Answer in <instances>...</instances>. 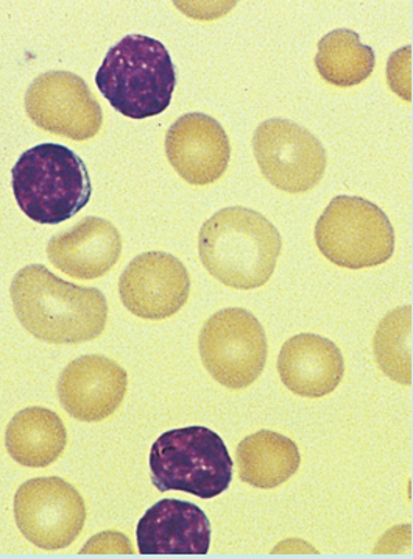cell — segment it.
Wrapping results in <instances>:
<instances>
[{
    "label": "cell",
    "instance_id": "8fae6325",
    "mask_svg": "<svg viewBox=\"0 0 413 559\" xmlns=\"http://www.w3.org/2000/svg\"><path fill=\"white\" fill-rule=\"evenodd\" d=\"M191 293V277L179 258L147 252L123 271L119 294L126 310L137 318L162 321L179 313Z\"/></svg>",
    "mask_w": 413,
    "mask_h": 559
},
{
    "label": "cell",
    "instance_id": "5b68a950",
    "mask_svg": "<svg viewBox=\"0 0 413 559\" xmlns=\"http://www.w3.org/2000/svg\"><path fill=\"white\" fill-rule=\"evenodd\" d=\"M151 483L161 492L214 499L230 488L233 460L223 439L206 427L166 431L151 445Z\"/></svg>",
    "mask_w": 413,
    "mask_h": 559
},
{
    "label": "cell",
    "instance_id": "2e32d148",
    "mask_svg": "<svg viewBox=\"0 0 413 559\" xmlns=\"http://www.w3.org/2000/svg\"><path fill=\"white\" fill-rule=\"evenodd\" d=\"M278 372L284 386L293 394L320 399L337 390L345 373V361L332 341L302 333L282 346Z\"/></svg>",
    "mask_w": 413,
    "mask_h": 559
},
{
    "label": "cell",
    "instance_id": "9a60e30c",
    "mask_svg": "<svg viewBox=\"0 0 413 559\" xmlns=\"http://www.w3.org/2000/svg\"><path fill=\"white\" fill-rule=\"evenodd\" d=\"M122 238L118 228L101 217H85L75 227L50 239L47 255L53 266L72 278L104 277L118 263Z\"/></svg>",
    "mask_w": 413,
    "mask_h": 559
},
{
    "label": "cell",
    "instance_id": "5bb4252c",
    "mask_svg": "<svg viewBox=\"0 0 413 559\" xmlns=\"http://www.w3.org/2000/svg\"><path fill=\"white\" fill-rule=\"evenodd\" d=\"M137 550L144 557L206 555L211 547V524L197 504L165 499L137 522Z\"/></svg>",
    "mask_w": 413,
    "mask_h": 559
},
{
    "label": "cell",
    "instance_id": "44dd1931",
    "mask_svg": "<svg viewBox=\"0 0 413 559\" xmlns=\"http://www.w3.org/2000/svg\"><path fill=\"white\" fill-rule=\"evenodd\" d=\"M391 60L397 64V68L391 67L389 63V83L391 88L402 99L412 100L411 96V47L397 50L391 56Z\"/></svg>",
    "mask_w": 413,
    "mask_h": 559
},
{
    "label": "cell",
    "instance_id": "30bf717a",
    "mask_svg": "<svg viewBox=\"0 0 413 559\" xmlns=\"http://www.w3.org/2000/svg\"><path fill=\"white\" fill-rule=\"evenodd\" d=\"M28 118L58 136L88 141L104 126V111L85 80L66 71L39 75L25 94Z\"/></svg>",
    "mask_w": 413,
    "mask_h": 559
},
{
    "label": "cell",
    "instance_id": "6da1fadb",
    "mask_svg": "<svg viewBox=\"0 0 413 559\" xmlns=\"http://www.w3.org/2000/svg\"><path fill=\"white\" fill-rule=\"evenodd\" d=\"M10 292L21 324L46 343H86L99 337L107 326L104 293L64 282L42 264L21 269Z\"/></svg>",
    "mask_w": 413,
    "mask_h": 559
},
{
    "label": "cell",
    "instance_id": "52a82bcc",
    "mask_svg": "<svg viewBox=\"0 0 413 559\" xmlns=\"http://www.w3.org/2000/svg\"><path fill=\"white\" fill-rule=\"evenodd\" d=\"M198 348L209 376L230 390L248 388L266 368V332L244 308H227L209 318L203 325Z\"/></svg>",
    "mask_w": 413,
    "mask_h": 559
},
{
    "label": "cell",
    "instance_id": "3957f363",
    "mask_svg": "<svg viewBox=\"0 0 413 559\" xmlns=\"http://www.w3.org/2000/svg\"><path fill=\"white\" fill-rule=\"evenodd\" d=\"M96 83L101 96L125 118H154L172 102L175 64L158 39L129 35L108 50Z\"/></svg>",
    "mask_w": 413,
    "mask_h": 559
},
{
    "label": "cell",
    "instance_id": "4fadbf2b",
    "mask_svg": "<svg viewBox=\"0 0 413 559\" xmlns=\"http://www.w3.org/2000/svg\"><path fill=\"white\" fill-rule=\"evenodd\" d=\"M129 377L118 362L85 355L69 362L58 380L61 405L74 419L100 423L118 412L125 399Z\"/></svg>",
    "mask_w": 413,
    "mask_h": 559
},
{
    "label": "cell",
    "instance_id": "ba28073f",
    "mask_svg": "<svg viewBox=\"0 0 413 559\" xmlns=\"http://www.w3.org/2000/svg\"><path fill=\"white\" fill-rule=\"evenodd\" d=\"M82 493L63 478L28 480L14 497V518L25 539L42 550L68 548L86 522Z\"/></svg>",
    "mask_w": 413,
    "mask_h": 559
},
{
    "label": "cell",
    "instance_id": "ac0fdd59",
    "mask_svg": "<svg viewBox=\"0 0 413 559\" xmlns=\"http://www.w3.org/2000/svg\"><path fill=\"white\" fill-rule=\"evenodd\" d=\"M241 480L259 489H275L291 480L302 464L295 442L280 433L260 430L238 445Z\"/></svg>",
    "mask_w": 413,
    "mask_h": 559
},
{
    "label": "cell",
    "instance_id": "e0dca14e",
    "mask_svg": "<svg viewBox=\"0 0 413 559\" xmlns=\"http://www.w3.org/2000/svg\"><path fill=\"white\" fill-rule=\"evenodd\" d=\"M68 444V431L57 413L31 406L16 414L7 427L5 445L21 466L47 467Z\"/></svg>",
    "mask_w": 413,
    "mask_h": 559
},
{
    "label": "cell",
    "instance_id": "277c9868",
    "mask_svg": "<svg viewBox=\"0 0 413 559\" xmlns=\"http://www.w3.org/2000/svg\"><path fill=\"white\" fill-rule=\"evenodd\" d=\"M14 199L25 216L38 224H61L90 201L88 168L74 151L45 143L28 148L12 170Z\"/></svg>",
    "mask_w": 413,
    "mask_h": 559
},
{
    "label": "cell",
    "instance_id": "ffe728a7",
    "mask_svg": "<svg viewBox=\"0 0 413 559\" xmlns=\"http://www.w3.org/2000/svg\"><path fill=\"white\" fill-rule=\"evenodd\" d=\"M375 357L380 370L401 384H412V307L394 308L375 333Z\"/></svg>",
    "mask_w": 413,
    "mask_h": 559
},
{
    "label": "cell",
    "instance_id": "9c48e42d",
    "mask_svg": "<svg viewBox=\"0 0 413 559\" xmlns=\"http://www.w3.org/2000/svg\"><path fill=\"white\" fill-rule=\"evenodd\" d=\"M253 152L266 180L289 194L311 191L324 179L325 147L309 130L288 119L260 123Z\"/></svg>",
    "mask_w": 413,
    "mask_h": 559
},
{
    "label": "cell",
    "instance_id": "7a4b0ae2",
    "mask_svg": "<svg viewBox=\"0 0 413 559\" xmlns=\"http://www.w3.org/2000/svg\"><path fill=\"white\" fill-rule=\"evenodd\" d=\"M274 224L255 210L228 206L203 224L198 253L206 271L224 286L250 292L266 285L281 255Z\"/></svg>",
    "mask_w": 413,
    "mask_h": 559
},
{
    "label": "cell",
    "instance_id": "8992f818",
    "mask_svg": "<svg viewBox=\"0 0 413 559\" xmlns=\"http://www.w3.org/2000/svg\"><path fill=\"white\" fill-rule=\"evenodd\" d=\"M315 242L336 266L375 267L393 255L394 230L387 214L375 203L339 195L317 221Z\"/></svg>",
    "mask_w": 413,
    "mask_h": 559
},
{
    "label": "cell",
    "instance_id": "7c38bea8",
    "mask_svg": "<svg viewBox=\"0 0 413 559\" xmlns=\"http://www.w3.org/2000/svg\"><path fill=\"white\" fill-rule=\"evenodd\" d=\"M166 154L181 179L206 187L227 173L231 144L219 121L203 112H187L170 126Z\"/></svg>",
    "mask_w": 413,
    "mask_h": 559
},
{
    "label": "cell",
    "instance_id": "d6986e66",
    "mask_svg": "<svg viewBox=\"0 0 413 559\" xmlns=\"http://www.w3.org/2000/svg\"><path fill=\"white\" fill-rule=\"evenodd\" d=\"M375 64V50L365 46L354 31L339 28L318 43L315 67L329 85L339 88L361 85L373 74Z\"/></svg>",
    "mask_w": 413,
    "mask_h": 559
}]
</instances>
